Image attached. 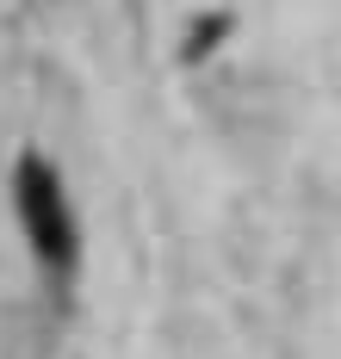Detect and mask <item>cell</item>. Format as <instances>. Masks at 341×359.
I'll list each match as a JSON object with an SVG mask.
<instances>
[{
  "mask_svg": "<svg viewBox=\"0 0 341 359\" xmlns=\"http://www.w3.org/2000/svg\"><path fill=\"white\" fill-rule=\"evenodd\" d=\"M19 217H25L32 248L50 266H69L75 260V223H69V205H62V186H56V174L44 161H25L19 168Z\"/></svg>",
  "mask_w": 341,
  "mask_h": 359,
  "instance_id": "cell-1",
  "label": "cell"
}]
</instances>
